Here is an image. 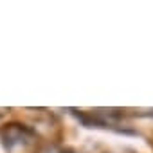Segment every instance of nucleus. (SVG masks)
<instances>
[{
	"label": "nucleus",
	"mask_w": 153,
	"mask_h": 153,
	"mask_svg": "<svg viewBox=\"0 0 153 153\" xmlns=\"http://www.w3.org/2000/svg\"><path fill=\"white\" fill-rule=\"evenodd\" d=\"M2 140L4 146L9 153H29L34 146V139L29 130H25L20 124H9L2 131Z\"/></svg>",
	"instance_id": "1"
}]
</instances>
